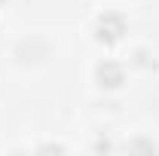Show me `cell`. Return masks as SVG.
<instances>
[{"label":"cell","mask_w":159,"mask_h":156,"mask_svg":"<svg viewBox=\"0 0 159 156\" xmlns=\"http://www.w3.org/2000/svg\"><path fill=\"white\" fill-rule=\"evenodd\" d=\"M122 34H125V19L116 12H107L98 21V40H104V43H116Z\"/></svg>","instance_id":"obj_1"},{"label":"cell","mask_w":159,"mask_h":156,"mask_svg":"<svg viewBox=\"0 0 159 156\" xmlns=\"http://www.w3.org/2000/svg\"><path fill=\"white\" fill-rule=\"evenodd\" d=\"M98 80H101V86L116 89L119 83H122V67H119L116 61H104V64H98Z\"/></svg>","instance_id":"obj_2"}]
</instances>
